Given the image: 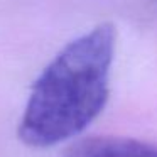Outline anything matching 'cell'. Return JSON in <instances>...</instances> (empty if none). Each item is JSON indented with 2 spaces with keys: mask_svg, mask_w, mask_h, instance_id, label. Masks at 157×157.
<instances>
[{
  "mask_svg": "<svg viewBox=\"0 0 157 157\" xmlns=\"http://www.w3.org/2000/svg\"><path fill=\"white\" fill-rule=\"evenodd\" d=\"M63 157H157V145L127 137H86L69 145Z\"/></svg>",
  "mask_w": 157,
  "mask_h": 157,
  "instance_id": "7a4b0ae2",
  "label": "cell"
},
{
  "mask_svg": "<svg viewBox=\"0 0 157 157\" xmlns=\"http://www.w3.org/2000/svg\"><path fill=\"white\" fill-rule=\"evenodd\" d=\"M115 29L101 24L71 41L39 75L19 123L25 145L51 147L81 133L105 108Z\"/></svg>",
  "mask_w": 157,
  "mask_h": 157,
  "instance_id": "6da1fadb",
  "label": "cell"
}]
</instances>
